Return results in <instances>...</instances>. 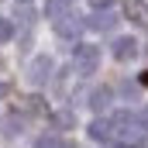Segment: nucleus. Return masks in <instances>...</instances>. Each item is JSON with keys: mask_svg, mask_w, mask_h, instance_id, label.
<instances>
[{"mask_svg": "<svg viewBox=\"0 0 148 148\" xmlns=\"http://www.w3.org/2000/svg\"><path fill=\"white\" fill-rule=\"evenodd\" d=\"M76 66H79L83 76L97 73V66H100V45H79L76 48Z\"/></svg>", "mask_w": 148, "mask_h": 148, "instance_id": "f03ea898", "label": "nucleus"}, {"mask_svg": "<svg viewBox=\"0 0 148 148\" xmlns=\"http://www.w3.org/2000/svg\"><path fill=\"white\" fill-rule=\"evenodd\" d=\"M24 3H28V0H24Z\"/></svg>", "mask_w": 148, "mask_h": 148, "instance_id": "f3484780", "label": "nucleus"}, {"mask_svg": "<svg viewBox=\"0 0 148 148\" xmlns=\"http://www.w3.org/2000/svg\"><path fill=\"white\" fill-rule=\"evenodd\" d=\"M7 93H10V86H7V83H0V97H7Z\"/></svg>", "mask_w": 148, "mask_h": 148, "instance_id": "2eb2a0df", "label": "nucleus"}, {"mask_svg": "<svg viewBox=\"0 0 148 148\" xmlns=\"http://www.w3.org/2000/svg\"><path fill=\"white\" fill-rule=\"evenodd\" d=\"M114 21H117V17H110V14H97V17L90 21V28H97V31H110Z\"/></svg>", "mask_w": 148, "mask_h": 148, "instance_id": "1a4fd4ad", "label": "nucleus"}, {"mask_svg": "<svg viewBox=\"0 0 148 148\" xmlns=\"http://www.w3.org/2000/svg\"><path fill=\"white\" fill-rule=\"evenodd\" d=\"M35 148H66V145H62L59 138H38V145H35Z\"/></svg>", "mask_w": 148, "mask_h": 148, "instance_id": "f8f14e48", "label": "nucleus"}, {"mask_svg": "<svg viewBox=\"0 0 148 148\" xmlns=\"http://www.w3.org/2000/svg\"><path fill=\"white\" fill-rule=\"evenodd\" d=\"M145 83H148V76H145Z\"/></svg>", "mask_w": 148, "mask_h": 148, "instance_id": "dca6fc26", "label": "nucleus"}, {"mask_svg": "<svg viewBox=\"0 0 148 148\" xmlns=\"http://www.w3.org/2000/svg\"><path fill=\"white\" fill-rule=\"evenodd\" d=\"M10 35H14V24H10L7 17H0V41H7Z\"/></svg>", "mask_w": 148, "mask_h": 148, "instance_id": "9b49d317", "label": "nucleus"}, {"mask_svg": "<svg viewBox=\"0 0 148 148\" xmlns=\"http://www.w3.org/2000/svg\"><path fill=\"white\" fill-rule=\"evenodd\" d=\"M55 28H59L62 38H76V35H79V21H76V14H73V21H69V17H59Z\"/></svg>", "mask_w": 148, "mask_h": 148, "instance_id": "0eeeda50", "label": "nucleus"}, {"mask_svg": "<svg viewBox=\"0 0 148 148\" xmlns=\"http://www.w3.org/2000/svg\"><path fill=\"white\" fill-rule=\"evenodd\" d=\"M66 3H69V0H45V14H52V17H59V14L66 10Z\"/></svg>", "mask_w": 148, "mask_h": 148, "instance_id": "9d476101", "label": "nucleus"}, {"mask_svg": "<svg viewBox=\"0 0 148 148\" xmlns=\"http://www.w3.org/2000/svg\"><path fill=\"white\" fill-rule=\"evenodd\" d=\"M124 14H127L134 24L148 28V7H145V3H138V0H127V3H124Z\"/></svg>", "mask_w": 148, "mask_h": 148, "instance_id": "20e7f679", "label": "nucleus"}, {"mask_svg": "<svg viewBox=\"0 0 148 148\" xmlns=\"http://www.w3.org/2000/svg\"><path fill=\"white\" fill-rule=\"evenodd\" d=\"M114 55H117L121 62L134 59V55H138V41H134V38H117V41H114Z\"/></svg>", "mask_w": 148, "mask_h": 148, "instance_id": "7ed1b4c3", "label": "nucleus"}, {"mask_svg": "<svg viewBox=\"0 0 148 148\" xmlns=\"http://www.w3.org/2000/svg\"><path fill=\"white\" fill-rule=\"evenodd\" d=\"M90 3H93V7H97V10H107V7H110L114 0H90Z\"/></svg>", "mask_w": 148, "mask_h": 148, "instance_id": "4468645a", "label": "nucleus"}, {"mask_svg": "<svg viewBox=\"0 0 148 148\" xmlns=\"http://www.w3.org/2000/svg\"><path fill=\"white\" fill-rule=\"evenodd\" d=\"M110 131H114V138H121V141H127V145H138V141L145 138V131H141L138 117H134L131 110H121V114H114V121H110Z\"/></svg>", "mask_w": 148, "mask_h": 148, "instance_id": "f257e3e1", "label": "nucleus"}, {"mask_svg": "<svg viewBox=\"0 0 148 148\" xmlns=\"http://www.w3.org/2000/svg\"><path fill=\"white\" fill-rule=\"evenodd\" d=\"M48 73H52V59H38L35 66H31V79H35V83H45Z\"/></svg>", "mask_w": 148, "mask_h": 148, "instance_id": "6e6552de", "label": "nucleus"}, {"mask_svg": "<svg viewBox=\"0 0 148 148\" xmlns=\"http://www.w3.org/2000/svg\"><path fill=\"white\" fill-rule=\"evenodd\" d=\"M90 107H93L97 114H100V110H107V107H110V90H107V86L93 90V93H90Z\"/></svg>", "mask_w": 148, "mask_h": 148, "instance_id": "39448f33", "label": "nucleus"}, {"mask_svg": "<svg viewBox=\"0 0 148 148\" xmlns=\"http://www.w3.org/2000/svg\"><path fill=\"white\" fill-rule=\"evenodd\" d=\"M134 117H138V124H141V131H148V107H145V110H138Z\"/></svg>", "mask_w": 148, "mask_h": 148, "instance_id": "ddd939ff", "label": "nucleus"}, {"mask_svg": "<svg viewBox=\"0 0 148 148\" xmlns=\"http://www.w3.org/2000/svg\"><path fill=\"white\" fill-rule=\"evenodd\" d=\"M90 138H97V141H110V138H114L110 121H100V117H97V121L90 124Z\"/></svg>", "mask_w": 148, "mask_h": 148, "instance_id": "423d86ee", "label": "nucleus"}]
</instances>
